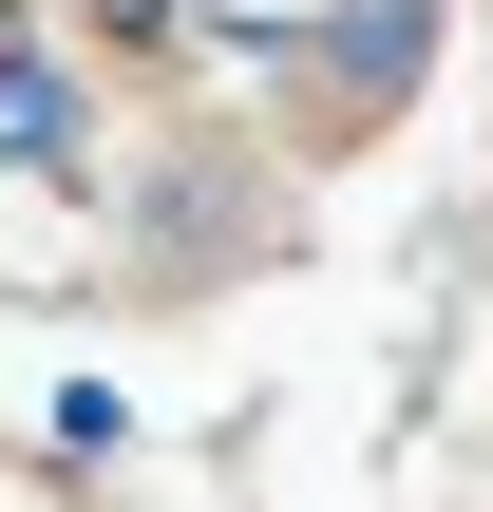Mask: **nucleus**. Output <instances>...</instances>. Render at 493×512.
I'll return each instance as SVG.
<instances>
[{"label":"nucleus","mask_w":493,"mask_h":512,"mask_svg":"<svg viewBox=\"0 0 493 512\" xmlns=\"http://www.w3.org/2000/svg\"><path fill=\"white\" fill-rule=\"evenodd\" d=\"M76 171H95V76L57 19L0 0V190H76Z\"/></svg>","instance_id":"f257e3e1"},{"label":"nucleus","mask_w":493,"mask_h":512,"mask_svg":"<svg viewBox=\"0 0 493 512\" xmlns=\"http://www.w3.org/2000/svg\"><path fill=\"white\" fill-rule=\"evenodd\" d=\"M418 38H437V0H342V19H323V38H304V76H323V95H342V114H380V95H399V76H418Z\"/></svg>","instance_id":"f03ea898"}]
</instances>
